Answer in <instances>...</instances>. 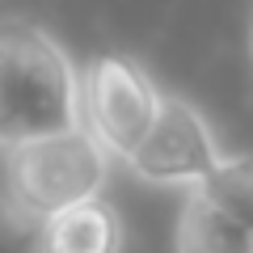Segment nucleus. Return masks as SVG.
I'll use <instances>...</instances> for the list:
<instances>
[{"mask_svg":"<svg viewBox=\"0 0 253 253\" xmlns=\"http://www.w3.org/2000/svg\"><path fill=\"white\" fill-rule=\"evenodd\" d=\"M84 126L81 68L51 30L26 17L0 21V148Z\"/></svg>","mask_w":253,"mask_h":253,"instance_id":"obj_1","label":"nucleus"},{"mask_svg":"<svg viewBox=\"0 0 253 253\" xmlns=\"http://www.w3.org/2000/svg\"><path fill=\"white\" fill-rule=\"evenodd\" d=\"M4 156H9L13 203L34 224H42L68 207L101 199L110 177V152L84 126H72V131H59V135H46V139H30Z\"/></svg>","mask_w":253,"mask_h":253,"instance_id":"obj_2","label":"nucleus"},{"mask_svg":"<svg viewBox=\"0 0 253 253\" xmlns=\"http://www.w3.org/2000/svg\"><path fill=\"white\" fill-rule=\"evenodd\" d=\"M165 93L139 59L123 51H101L81 68V118L84 131L118 161H131L148 139Z\"/></svg>","mask_w":253,"mask_h":253,"instance_id":"obj_3","label":"nucleus"},{"mask_svg":"<svg viewBox=\"0 0 253 253\" xmlns=\"http://www.w3.org/2000/svg\"><path fill=\"white\" fill-rule=\"evenodd\" d=\"M131 173L152 186H181L199 190L211 173L224 165V152L215 144V131L207 118L177 93H165L161 114H156L148 139L131 152Z\"/></svg>","mask_w":253,"mask_h":253,"instance_id":"obj_4","label":"nucleus"},{"mask_svg":"<svg viewBox=\"0 0 253 253\" xmlns=\"http://www.w3.org/2000/svg\"><path fill=\"white\" fill-rule=\"evenodd\" d=\"M38 253H123V219L106 199L68 207L38 224Z\"/></svg>","mask_w":253,"mask_h":253,"instance_id":"obj_5","label":"nucleus"},{"mask_svg":"<svg viewBox=\"0 0 253 253\" xmlns=\"http://www.w3.org/2000/svg\"><path fill=\"white\" fill-rule=\"evenodd\" d=\"M173 245L177 253H253V232L219 211L203 190H186Z\"/></svg>","mask_w":253,"mask_h":253,"instance_id":"obj_6","label":"nucleus"},{"mask_svg":"<svg viewBox=\"0 0 253 253\" xmlns=\"http://www.w3.org/2000/svg\"><path fill=\"white\" fill-rule=\"evenodd\" d=\"M199 190L219 211H228L236 224L253 232V156H224V165Z\"/></svg>","mask_w":253,"mask_h":253,"instance_id":"obj_7","label":"nucleus"},{"mask_svg":"<svg viewBox=\"0 0 253 253\" xmlns=\"http://www.w3.org/2000/svg\"><path fill=\"white\" fill-rule=\"evenodd\" d=\"M0 253H26V245H21L17 236H9V232H0Z\"/></svg>","mask_w":253,"mask_h":253,"instance_id":"obj_8","label":"nucleus"},{"mask_svg":"<svg viewBox=\"0 0 253 253\" xmlns=\"http://www.w3.org/2000/svg\"><path fill=\"white\" fill-rule=\"evenodd\" d=\"M249 46H253V26H249Z\"/></svg>","mask_w":253,"mask_h":253,"instance_id":"obj_9","label":"nucleus"}]
</instances>
